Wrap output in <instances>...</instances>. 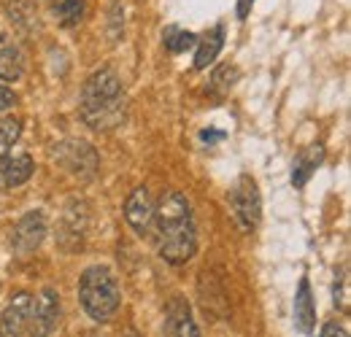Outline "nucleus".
I'll list each match as a JSON object with an SVG mask.
<instances>
[{"label":"nucleus","instance_id":"obj_1","mask_svg":"<svg viewBox=\"0 0 351 337\" xmlns=\"http://www.w3.org/2000/svg\"><path fill=\"white\" fill-rule=\"evenodd\" d=\"M154 229H157V251L168 264H186L197 251V227L192 219L189 200L168 189L154 205Z\"/></svg>","mask_w":351,"mask_h":337},{"label":"nucleus","instance_id":"obj_8","mask_svg":"<svg viewBox=\"0 0 351 337\" xmlns=\"http://www.w3.org/2000/svg\"><path fill=\"white\" fill-rule=\"evenodd\" d=\"M46 238V216L44 211H27L11 232V249L16 256H30L41 249Z\"/></svg>","mask_w":351,"mask_h":337},{"label":"nucleus","instance_id":"obj_16","mask_svg":"<svg viewBox=\"0 0 351 337\" xmlns=\"http://www.w3.org/2000/svg\"><path fill=\"white\" fill-rule=\"evenodd\" d=\"M322 160H324V146L322 143H316V146H311L306 151H300L298 160H295V168H292V184L295 186H306L311 173L322 165Z\"/></svg>","mask_w":351,"mask_h":337},{"label":"nucleus","instance_id":"obj_12","mask_svg":"<svg viewBox=\"0 0 351 337\" xmlns=\"http://www.w3.org/2000/svg\"><path fill=\"white\" fill-rule=\"evenodd\" d=\"M33 173H36V165L30 154H8L5 160H0V184L8 189L27 184Z\"/></svg>","mask_w":351,"mask_h":337},{"label":"nucleus","instance_id":"obj_23","mask_svg":"<svg viewBox=\"0 0 351 337\" xmlns=\"http://www.w3.org/2000/svg\"><path fill=\"white\" fill-rule=\"evenodd\" d=\"M319 337H349V332L343 329V324H338V321H327V324L322 327V335Z\"/></svg>","mask_w":351,"mask_h":337},{"label":"nucleus","instance_id":"obj_14","mask_svg":"<svg viewBox=\"0 0 351 337\" xmlns=\"http://www.w3.org/2000/svg\"><path fill=\"white\" fill-rule=\"evenodd\" d=\"M313 324H316V305H313V295H311V284H308V278H303L298 286V295H295V327L303 335H311Z\"/></svg>","mask_w":351,"mask_h":337},{"label":"nucleus","instance_id":"obj_6","mask_svg":"<svg viewBox=\"0 0 351 337\" xmlns=\"http://www.w3.org/2000/svg\"><path fill=\"white\" fill-rule=\"evenodd\" d=\"M89 205L84 200H71L57 221V246L62 251H79L89 232Z\"/></svg>","mask_w":351,"mask_h":337},{"label":"nucleus","instance_id":"obj_22","mask_svg":"<svg viewBox=\"0 0 351 337\" xmlns=\"http://www.w3.org/2000/svg\"><path fill=\"white\" fill-rule=\"evenodd\" d=\"M335 308H341V310H349V302H351V295H349V267H341V273L335 275Z\"/></svg>","mask_w":351,"mask_h":337},{"label":"nucleus","instance_id":"obj_27","mask_svg":"<svg viewBox=\"0 0 351 337\" xmlns=\"http://www.w3.org/2000/svg\"><path fill=\"white\" fill-rule=\"evenodd\" d=\"M87 337H97V335H87Z\"/></svg>","mask_w":351,"mask_h":337},{"label":"nucleus","instance_id":"obj_25","mask_svg":"<svg viewBox=\"0 0 351 337\" xmlns=\"http://www.w3.org/2000/svg\"><path fill=\"white\" fill-rule=\"evenodd\" d=\"M252 5H254V0H238V19H246L252 14Z\"/></svg>","mask_w":351,"mask_h":337},{"label":"nucleus","instance_id":"obj_26","mask_svg":"<svg viewBox=\"0 0 351 337\" xmlns=\"http://www.w3.org/2000/svg\"><path fill=\"white\" fill-rule=\"evenodd\" d=\"M200 135H203V140H221L224 138V132H214V127L211 129H203Z\"/></svg>","mask_w":351,"mask_h":337},{"label":"nucleus","instance_id":"obj_19","mask_svg":"<svg viewBox=\"0 0 351 337\" xmlns=\"http://www.w3.org/2000/svg\"><path fill=\"white\" fill-rule=\"evenodd\" d=\"M162 43H165L168 51L181 54V51H186V49H192V46L197 43V36H192V33H186V30H181V27L171 25V27L162 33Z\"/></svg>","mask_w":351,"mask_h":337},{"label":"nucleus","instance_id":"obj_21","mask_svg":"<svg viewBox=\"0 0 351 337\" xmlns=\"http://www.w3.org/2000/svg\"><path fill=\"white\" fill-rule=\"evenodd\" d=\"M122 30H125V8L119 5V0H114L108 5V38L111 41H119Z\"/></svg>","mask_w":351,"mask_h":337},{"label":"nucleus","instance_id":"obj_15","mask_svg":"<svg viewBox=\"0 0 351 337\" xmlns=\"http://www.w3.org/2000/svg\"><path fill=\"white\" fill-rule=\"evenodd\" d=\"M221 43H224V25H217L214 30H208L200 38V43H195L197 46V54H195V68L197 71H206L217 60V54L221 51Z\"/></svg>","mask_w":351,"mask_h":337},{"label":"nucleus","instance_id":"obj_24","mask_svg":"<svg viewBox=\"0 0 351 337\" xmlns=\"http://www.w3.org/2000/svg\"><path fill=\"white\" fill-rule=\"evenodd\" d=\"M14 103H16L14 92L3 84V82H0V114H3V111H8V108H14Z\"/></svg>","mask_w":351,"mask_h":337},{"label":"nucleus","instance_id":"obj_18","mask_svg":"<svg viewBox=\"0 0 351 337\" xmlns=\"http://www.w3.org/2000/svg\"><path fill=\"white\" fill-rule=\"evenodd\" d=\"M19 132H22V122L16 116L0 119V160H5L11 154L14 143L19 140Z\"/></svg>","mask_w":351,"mask_h":337},{"label":"nucleus","instance_id":"obj_4","mask_svg":"<svg viewBox=\"0 0 351 337\" xmlns=\"http://www.w3.org/2000/svg\"><path fill=\"white\" fill-rule=\"evenodd\" d=\"M227 205L232 211V219L238 221V227L243 232H254L263 221V197H260V186L252 175H241L232 189L227 192Z\"/></svg>","mask_w":351,"mask_h":337},{"label":"nucleus","instance_id":"obj_11","mask_svg":"<svg viewBox=\"0 0 351 337\" xmlns=\"http://www.w3.org/2000/svg\"><path fill=\"white\" fill-rule=\"evenodd\" d=\"M162 337H203L197 324H195V316H192V308L186 305V299H181V297L171 299V305L165 310Z\"/></svg>","mask_w":351,"mask_h":337},{"label":"nucleus","instance_id":"obj_13","mask_svg":"<svg viewBox=\"0 0 351 337\" xmlns=\"http://www.w3.org/2000/svg\"><path fill=\"white\" fill-rule=\"evenodd\" d=\"M25 73V57L14 38L0 33V82H19Z\"/></svg>","mask_w":351,"mask_h":337},{"label":"nucleus","instance_id":"obj_3","mask_svg":"<svg viewBox=\"0 0 351 337\" xmlns=\"http://www.w3.org/2000/svg\"><path fill=\"white\" fill-rule=\"evenodd\" d=\"M79 299H82V308L92 321H97V324L111 321L119 310V302H122V292H119L114 273L103 264L87 267L79 278Z\"/></svg>","mask_w":351,"mask_h":337},{"label":"nucleus","instance_id":"obj_17","mask_svg":"<svg viewBox=\"0 0 351 337\" xmlns=\"http://www.w3.org/2000/svg\"><path fill=\"white\" fill-rule=\"evenodd\" d=\"M54 16L60 19L62 27H73L84 16V0H60L54 5Z\"/></svg>","mask_w":351,"mask_h":337},{"label":"nucleus","instance_id":"obj_5","mask_svg":"<svg viewBox=\"0 0 351 337\" xmlns=\"http://www.w3.org/2000/svg\"><path fill=\"white\" fill-rule=\"evenodd\" d=\"M54 162L65 173H71L73 178H82V181H92L95 173H97V151L95 146L82 140V138H68L62 143L54 146Z\"/></svg>","mask_w":351,"mask_h":337},{"label":"nucleus","instance_id":"obj_7","mask_svg":"<svg viewBox=\"0 0 351 337\" xmlns=\"http://www.w3.org/2000/svg\"><path fill=\"white\" fill-rule=\"evenodd\" d=\"M60 327V295L54 289H41L33 297L27 337H49Z\"/></svg>","mask_w":351,"mask_h":337},{"label":"nucleus","instance_id":"obj_10","mask_svg":"<svg viewBox=\"0 0 351 337\" xmlns=\"http://www.w3.org/2000/svg\"><path fill=\"white\" fill-rule=\"evenodd\" d=\"M125 219L132 227L135 235L146 238L154 229V200L149 197L146 186H138L125 203Z\"/></svg>","mask_w":351,"mask_h":337},{"label":"nucleus","instance_id":"obj_2","mask_svg":"<svg viewBox=\"0 0 351 337\" xmlns=\"http://www.w3.org/2000/svg\"><path fill=\"white\" fill-rule=\"evenodd\" d=\"M79 111H82L84 125L97 132H108V129L125 125L128 95H125V84L114 68H100L84 82Z\"/></svg>","mask_w":351,"mask_h":337},{"label":"nucleus","instance_id":"obj_9","mask_svg":"<svg viewBox=\"0 0 351 337\" xmlns=\"http://www.w3.org/2000/svg\"><path fill=\"white\" fill-rule=\"evenodd\" d=\"M33 295L16 292L5 310L0 313V337H27V321H30Z\"/></svg>","mask_w":351,"mask_h":337},{"label":"nucleus","instance_id":"obj_20","mask_svg":"<svg viewBox=\"0 0 351 337\" xmlns=\"http://www.w3.org/2000/svg\"><path fill=\"white\" fill-rule=\"evenodd\" d=\"M238 76H241V73H238V68H235V65H230V62L219 65V68L214 71V76H211V92L227 95V92L235 86Z\"/></svg>","mask_w":351,"mask_h":337}]
</instances>
